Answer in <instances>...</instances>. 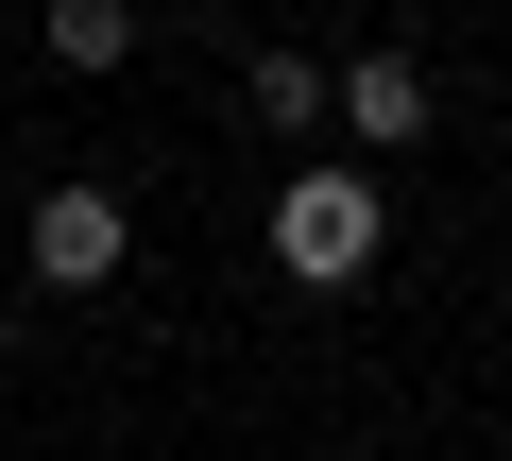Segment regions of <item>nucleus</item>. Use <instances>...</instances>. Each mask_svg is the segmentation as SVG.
I'll use <instances>...</instances> for the list:
<instances>
[{"label": "nucleus", "mask_w": 512, "mask_h": 461, "mask_svg": "<svg viewBox=\"0 0 512 461\" xmlns=\"http://www.w3.org/2000/svg\"><path fill=\"white\" fill-rule=\"evenodd\" d=\"M52 69H137V0H52Z\"/></svg>", "instance_id": "nucleus-4"}, {"label": "nucleus", "mask_w": 512, "mask_h": 461, "mask_svg": "<svg viewBox=\"0 0 512 461\" xmlns=\"http://www.w3.org/2000/svg\"><path fill=\"white\" fill-rule=\"evenodd\" d=\"M376 240H393V205H376V171H359V154H325V171H291V188H274V274H291V291H359V274H376Z\"/></svg>", "instance_id": "nucleus-1"}, {"label": "nucleus", "mask_w": 512, "mask_h": 461, "mask_svg": "<svg viewBox=\"0 0 512 461\" xmlns=\"http://www.w3.org/2000/svg\"><path fill=\"white\" fill-rule=\"evenodd\" d=\"M256 120H274V137L342 120V69H308V52H256Z\"/></svg>", "instance_id": "nucleus-5"}, {"label": "nucleus", "mask_w": 512, "mask_h": 461, "mask_svg": "<svg viewBox=\"0 0 512 461\" xmlns=\"http://www.w3.org/2000/svg\"><path fill=\"white\" fill-rule=\"evenodd\" d=\"M35 291H103L120 257H137V222H120V188H35Z\"/></svg>", "instance_id": "nucleus-2"}, {"label": "nucleus", "mask_w": 512, "mask_h": 461, "mask_svg": "<svg viewBox=\"0 0 512 461\" xmlns=\"http://www.w3.org/2000/svg\"><path fill=\"white\" fill-rule=\"evenodd\" d=\"M342 137H427V69L410 52H359L342 69Z\"/></svg>", "instance_id": "nucleus-3"}]
</instances>
